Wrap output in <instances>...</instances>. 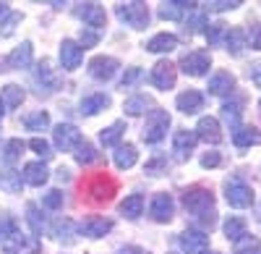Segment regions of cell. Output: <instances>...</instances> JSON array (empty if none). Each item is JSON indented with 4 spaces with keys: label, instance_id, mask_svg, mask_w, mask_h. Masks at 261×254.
<instances>
[{
    "label": "cell",
    "instance_id": "obj_1",
    "mask_svg": "<svg viewBox=\"0 0 261 254\" xmlns=\"http://www.w3.org/2000/svg\"><path fill=\"white\" fill-rule=\"evenodd\" d=\"M183 204H186V210L193 215V220L196 223H201L204 228H212L214 225V197H212V192L209 189H204V186H193V189H188V192L183 194Z\"/></svg>",
    "mask_w": 261,
    "mask_h": 254
},
{
    "label": "cell",
    "instance_id": "obj_2",
    "mask_svg": "<svg viewBox=\"0 0 261 254\" xmlns=\"http://www.w3.org/2000/svg\"><path fill=\"white\" fill-rule=\"evenodd\" d=\"M225 197H227V204H230V207L246 210V207L253 204V189H251L243 178L232 176V178H227V183H225Z\"/></svg>",
    "mask_w": 261,
    "mask_h": 254
},
{
    "label": "cell",
    "instance_id": "obj_3",
    "mask_svg": "<svg viewBox=\"0 0 261 254\" xmlns=\"http://www.w3.org/2000/svg\"><path fill=\"white\" fill-rule=\"evenodd\" d=\"M167 129H170V116L167 110H151L146 116V126H144V142L146 144H157L167 136Z\"/></svg>",
    "mask_w": 261,
    "mask_h": 254
},
{
    "label": "cell",
    "instance_id": "obj_4",
    "mask_svg": "<svg viewBox=\"0 0 261 254\" xmlns=\"http://www.w3.org/2000/svg\"><path fill=\"white\" fill-rule=\"evenodd\" d=\"M84 189H86V194H89L94 202H110L115 197V192H118V183L107 173H97V176H92L89 181H86Z\"/></svg>",
    "mask_w": 261,
    "mask_h": 254
},
{
    "label": "cell",
    "instance_id": "obj_5",
    "mask_svg": "<svg viewBox=\"0 0 261 254\" xmlns=\"http://www.w3.org/2000/svg\"><path fill=\"white\" fill-rule=\"evenodd\" d=\"M115 13H118V18L123 21V24L134 27V29H144L149 24V8H146V3H118Z\"/></svg>",
    "mask_w": 261,
    "mask_h": 254
},
{
    "label": "cell",
    "instance_id": "obj_6",
    "mask_svg": "<svg viewBox=\"0 0 261 254\" xmlns=\"http://www.w3.org/2000/svg\"><path fill=\"white\" fill-rule=\"evenodd\" d=\"M120 68V63L113 58V55H97L89 60V76L97 79V81H107V79H113L115 71Z\"/></svg>",
    "mask_w": 261,
    "mask_h": 254
},
{
    "label": "cell",
    "instance_id": "obj_7",
    "mask_svg": "<svg viewBox=\"0 0 261 254\" xmlns=\"http://www.w3.org/2000/svg\"><path fill=\"white\" fill-rule=\"evenodd\" d=\"M79 144H81V131L73 123H60L55 129V147L60 152H71Z\"/></svg>",
    "mask_w": 261,
    "mask_h": 254
},
{
    "label": "cell",
    "instance_id": "obj_8",
    "mask_svg": "<svg viewBox=\"0 0 261 254\" xmlns=\"http://www.w3.org/2000/svg\"><path fill=\"white\" fill-rule=\"evenodd\" d=\"M34 81L39 84V92H55V89L60 87V76H58V71L50 66V60L37 63V68H34Z\"/></svg>",
    "mask_w": 261,
    "mask_h": 254
},
{
    "label": "cell",
    "instance_id": "obj_9",
    "mask_svg": "<svg viewBox=\"0 0 261 254\" xmlns=\"http://www.w3.org/2000/svg\"><path fill=\"white\" fill-rule=\"evenodd\" d=\"M149 81L154 84L157 89H172L175 87V66L170 60H160L149 74Z\"/></svg>",
    "mask_w": 261,
    "mask_h": 254
},
{
    "label": "cell",
    "instance_id": "obj_10",
    "mask_svg": "<svg viewBox=\"0 0 261 254\" xmlns=\"http://www.w3.org/2000/svg\"><path fill=\"white\" fill-rule=\"evenodd\" d=\"M209 66H212V58H209V53H201V50L188 53V55H183V60H180V68H183L188 76H204V74L209 71Z\"/></svg>",
    "mask_w": 261,
    "mask_h": 254
},
{
    "label": "cell",
    "instance_id": "obj_11",
    "mask_svg": "<svg viewBox=\"0 0 261 254\" xmlns=\"http://www.w3.org/2000/svg\"><path fill=\"white\" fill-rule=\"evenodd\" d=\"M196 142H199V136H196L193 131H175V136H172V152H175V160L178 163H186L191 157V152L196 150Z\"/></svg>",
    "mask_w": 261,
    "mask_h": 254
},
{
    "label": "cell",
    "instance_id": "obj_12",
    "mask_svg": "<svg viewBox=\"0 0 261 254\" xmlns=\"http://www.w3.org/2000/svg\"><path fill=\"white\" fill-rule=\"evenodd\" d=\"M81 60H84V48L79 45V42H73V39H63V45H60V66L65 71H76L81 66Z\"/></svg>",
    "mask_w": 261,
    "mask_h": 254
},
{
    "label": "cell",
    "instance_id": "obj_13",
    "mask_svg": "<svg viewBox=\"0 0 261 254\" xmlns=\"http://www.w3.org/2000/svg\"><path fill=\"white\" fill-rule=\"evenodd\" d=\"M180 246H183L188 254H204L206 246H209V236L204 234V230L188 228V230H183V234H180Z\"/></svg>",
    "mask_w": 261,
    "mask_h": 254
},
{
    "label": "cell",
    "instance_id": "obj_14",
    "mask_svg": "<svg viewBox=\"0 0 261 254\" xmlns=\"http://www.w3.org/2000/svg\"><path fill=\"white\" fill-rule=\"evenodd\" d=\"M149 213L157 223H167V220H172V213H175V202H172L170 194H154Z\"/></svg>",
    "mask_w": 261,
    "mask_h": 254
},
{
    "label": "cell",
    "instance_id": "obj_15",
    "mask_svg": "<svg viewBox=\"0 0 261 254\" xmlns=\"http://www.w3.org/2000/svg\"><path fill=\"white\" fill-rule=\"evenodd\" d=\"M76 13H79V18H84V24L92 27V29H102L105 21H107V13L99 3H84L81 8H76Z\"/></svg>",
    "mask_w": 261,
    "mask_h": 254
},
{
    "label": "cell",
    "instance_id": "obj_16",
    "mask_svg": "<svg viewBox=\"0 0 261 254\" xmlns=\"http://www.w3.org/2000/svg\"><path fill=\"white\" fill-rule=\"evenodd\" d=\"M81 230H84V236H89V239H102L105 234L113 230V220H107L102 215H89L81 223Z\"/></svg>",
    "mask_w": 261,
    "mask_h": 254
},
{
    "label": "cell",
    "instance_id": "obj_17",
    "mask_svg": "<svg viewBox=\"0 0 261 254\" xmlns=\"http://www.w3.org/2000/svg\"><path fill=\"white\" fill-rule=\"evenodd\" d=\"M196 136H199V139H204V142H209V144H220V142H222L220 121H217V118H212V116L201 118V121H199V126H196Z\"/></svg>",
    "mask_w": 261,
    "mask_h": 254
},
{
    "label": "cell",
    "instance_id": "obj_18",
    "mask_svg": "<svg viewBox=\"0 0 261 254\" xmlns=\"http://www.w3.org/2000/svg\"><path fill=\"white\" fill-rule=\"evenodd\" d=\"M175 105H178V110H180V113L193 116V113H199V110L204 108V95H201V92H196V89L180 92L178 100H175Z\"/></svg>",
    "mask_w": 261,
    "mask_h": 254
},
{
    "label": "cell",
    "instance_id": "obj_19",
    "mask_svg": "<svg viewBox=\"0 0 261 254\" xmlns=\"http://www.w3.org/2000/svg\"><path fill=\"white\" fill-rule=\"evenodd\" d=\"M21 178H24V183H29V186H42L50 178V171H47L45 163H27Z\"/></svg>",
    "mask_w": 261,
    "mask_h": 254
},
{
    "label": "cell",
    "instance_id": "obj_20",
    "mask_svg": "<svg viewBox=\"0 0 261 254\" xmlns=\"http://www.w3.org/2000/svg\"><path fill=\"white\" fill-rule=\"evenodd\" d=\"M232 87H235V76H232L230 71H217V74L209 79V92L217 95V97L232 92Z\"/></svg>",
    "mask_w": 261,
    "mask_h": 254
},
{
    "label": "cell",
    "instance_id": "obj_21",
    "mask_svg": "<svg viewBox=\"0 0 261 254\" xmlns=\"http://www.w3.org/2000/svg\"><path fill=\"white\" fill-rule=\"evenodd\" d=\"M178 48V37L175 34H167V32H160L154 34L149 42H146V50L149 53H170Z\"/></svg>",
    "mask_w": 261,
    "mask_h": 254
},
{
    "label": "cell",
    "instance_id": "obj_22",
    "mask_svg": "<svg viewBox=\"0 0 261 254\" xmlns=\"http://www.w3.org/2000/svg\"><path fill=\"white\" fill-rule=\"evenodd\" d=\"M196 6H199V3H162V6H160V16L167 18V21H180V18H186Z\"/></svg>",
    "mask_w": 261,
    "mask_h": 254
},
{
    "label": "cell",
    "instance_id": "obj_23",
    "mask_svg": "<svg viewBox=\"0 0 261 254\" xmlns=\"http://www.w3.org/2000/svg\"><path fill=\"white\" fill-rule=\"evenodd\" d=\"M232 142H235V147L246 150V147L261 144V134H258L256 129H251V126H238V129L232 131Z\"/></svg>",
    "mask_w": 261,
    "mask_h": 254
},
{
    "label": "cell",
    "instance_id": "obj_24",
    "mask_svg": "<svg viewBox=\"0 0 261 254\" xmlns=\"http://www.w3.org/2000/svg\"><path fill=\"white\" fill-rule=\"evenodd\" d=\"M32 63V42H21V45L6 58V66L11 68H27Z\"/></svg>",
    "mask_w": 261,
    "mask_h": 254
},
{
    "label": "cell",
    "instance_id": "obj_25",
    "mask_svg": "<svg viewBox=\"0 0 261 254\" xmlns=\"http://www.w3.org/2000/svg\"><path fill=\"white\" fill-rule=\"evenodd\" d=\"M107 105H110V97L102 95V92H94V95H86L81 100V113L84 116H97L99 110H105Z\"/></svg>",
    "mask_w": 261,
    "mask_h": 254
},
{
    "label": "cell",
    "instance_id": "obj_26",
    "mask_svg": "<svg viewBox=\"0 0 261 254\" xmlns=\"http://www.w3.org/2000/svg\"><path fill=\"white\" fill-rule=\"evenodd\" d=\"M139 160V152L134 144H120L115 150V165L120 168V171H128V168H134Z\"/></svg>",
    "mask_w": 261,
    "mask_h": 254
},
{
    "label": "cell",
    "instance_id": "obj_27",
    "mask_svg": "<svg viewBox=\"0 0 261 254\" xmlns=\"http://www.w3.org/2000/svg\"><path fill=\"white\" fill-rule=\"evenodd\" d=\"M141 210H144V197L141 194H130L125 197V202L120 204V215L128 218V220H136L141 215Z\"/></svg>",
    "mask_w": 261,
    "mask_h": 254
},
{
    "label": "cell",
    "instance_id": "obj_28",
    "mask_svg": "<svg viewBox=\"0 0 261 254\" xmlns=\"http://www.w3.org/2000/svg\"><path fill=\"white\" fill-rule=\"evenodd\" d=\"M149 108H151V100L146 95H134V97H128L125 105H123V110L128 116H144Z\"/></svg>",
    "mask_w": 261,
    "mask_h": 254
},
{
    "label": "cell",
    "instance_id": "obj_29",
    "mask_svg": "<svg viewBox=\"0 0 261 254\" xmlns=\"http://www.w3.org/2000/svg\"><path fill=\"white\" fill-rule=\"evenodd\" d=\"M24 89L18 87V84H8V87H3V108H8V110H13V108H18L21 102H24Z\"/></svg>",
    "mask_w": 261,
    "mask_h": 254
},
{
    "label": "cell",
    "instance_id": "obj_30",
    "mask_svg": "<svg viewBox=\"0 0 261 254\" xmlns=\"http://www.w3.org/2000/svg\"><path fill=\"white\" fill-rule=\"evenodd\" d=\"M123 131H125V123H123V121H115L113 126H107V129H102L99 139H102V144H105V147H115V144L120 142Z\"/></svg>",
    "mask_w": 261,
    "mask_h": 254
},
{
    "label": "cell",
    "instance_id": "obj_31",
    "mask_svg": "<svg viewBox=\"0 0 261 254\" xmlns=\"http://www.w3.org/2000/svg\"><path fill=\"white\" fill-rule=\"evenodd\" d=\"M53 236L58 239V241H65V244H73L76 239H73V223L65 218V220H58L55 225H53Z\"/></svg>",
    "mask_w": 261,
    "mask_h": 254
},
{
    "label": "cell",
    "instance_id": "obj_32",
    "mask_svg": "<svg viewBox=\"0 0 261 254\" xmlns=\"http://www.w3.org/2000/svg\"><path fill=\"white\" fill-rule=\"evenodd\" d=\"M24 126H27L29 131H45L47 126H50V116L45 110H37V113H32V116L24 118Z\"/></svg>",
    "mask_w": 261,
    "mask_h": 254
},
{
    "label": "cell",
    "instance_id": "obj_33",
    "mask_svg": "<svg viewBox=\"0 0 261 254\" xmlns=\"http://www.w3.org/2000/svg\"><path fill=\"white\" fill-rule=\"evenodd\" d=\"M232 249H235V254H258L261 251V244H258L256 236H248L246 234V236H241V239L235 241Z\"/></svg>",
    "mask_w": 261,
    "mask_h": 254
},
{
    "label": "cell",
    "instance_id": "obj_34",
    "mask_svg": "<svg viewBox=\"0 0 261 254\" xmlns=\"http://www.w3.org/2000/svg\"><path fill=\"white\" fill-rule=\"evenodd\" d=\"M246 48V32L243 29H230L227 32V50L232 55H241Z\"/></svg>",
    "mask_w": 261,
    "mask_h": 254
},
{
    "label": "cell",
    "instance_id": "obj_35",
    "mask_svg": "<svg viewBox=\"0 0 261 254\" xmlns=\"http://www.w3.org/2000/svg\"><path fill=\"white\" fill-rule=\"evenodd\" d=\"M76 160H79L81 165H92V163L99 160V152L94 150L89 142H81V144L76 147Z\"/></svg>",
    "mask_w": 261,
    "mask_h": 254
},
{
    "label": "cell",
    "instance_id": "obj_36",
    "mask_svg": "<svg viewBox=\"0 0 261 254\" xmlns=\"http://www.w3.org/2000/svg\"><path fill=\"white\" fill-rule=\"evenodd\" d=\"M225 236H227L230 241H238L241 236H246V220H243V218H230V220L225 223Z\"/></svg>",
    "mask_w": 261,
    "mask_h": 254
},
{
    "label": "cell",
    "instance_id": "obj_37",
    "mask_svg": "<svg viewBox=\"0 0 261 254\" xmlns=\"http://www.w3.org/2000/svg\"><path fill=\"white\" fill-rule=\"evenodd\" d=\"M27 220H29V225H32V230H34L37 236L45 230V218L39 215V207H37V204H29V207H27Z\"/></svg>",
    "mask_w": 261,
    "mask_h": 254
},
{
    "label": "cell",
    "instance_id": "obj_38",
    "mask_svg": "<svg viewBox=\"0 0 261 254\" xmlns=\"http://www.w3.org/2000/svg\"><path fill=\"white\" fill-rule=\"evenodd\" d=\"M222 118L232 126V129H238V121H241V105L238 102H225L222 105Z\"/></svg>",
    "mask_w": 261,
    "mask_h": 254
},
{
    "label": "cell",
    "instance_id": "obj_39",
    "mask_svg": "<svg viewBox=\"0 0 261 254\" xmlns=\"http://www.w3.org/2000/svg\"><path fill=\"white\" fill-rule=\"evenodd\" d=\"M21 152H24V142H21V139L6 142V163H16L21 157Z\"/></svg>",
    "mask_w": 261,
    "mask_h": 254
},
{
    "label": "cell",
    "instance_id": "obj_40",
    "mask_svg": "<svg viewBox=\"0 0 261 254\" xmlns=\"http://www.w3.org/2000/svg\"><path fill=\"white\" fill-rule=\"evenodd\" d=\"M186 21H188V27H191V32H199L201 27H204V11L196 6L188 16H186Z\"/></svg>",
    "mask_w": 261,
    "mask_h": 254
},
{
    "label": "cell",
    "instance_id": "obj_41",
    "mask_svg": "<svg viewBox=\"0 0 261 254\" xmlns=\"http://www.w3.org/2000/svg\"><path fill=\"white\" fill-rule=\"evenodd\" d=\"M42 204H45L47 210H58V207H63V192H58V189L47 192L45 197H42Z\"/></svg>",
    "mask_w": 261,
    "mask_h": 254
},
{
    "label": "cell",
    "instance_id": "obj_42",
    "mask_svg": "<svg viewBox=\"0 0 261 254\" xmlns=\"http://www.w3.org/2000/svg\"><path fill=\"white\" fill-rule=\"evenodd\" d=\"M222 34H227V27H225V24H212V27L206 29V39H209V45H220Z\"/></svg>",
    "mask_w": 261,
    "mask_h": 254
},
{
    "label": "cell",
    "instance_id": "obj_43",
    "mask_svg": "<svg viewBox=\"0 0 261 254\" xmlns=\"http://www.w3.org/2000/svg\"><path fill=\"white\" fill-rule=\"evenodd\" d=\"M139 79H141V68H128L125 76L120 79V89H130Z\"/></svg>",
    "mask_w": 261,
    "mask_h": 254
},
{
    "label": "cell",
    "instance_id": "obj_44",
    "mask_svg": "<svg viewBox=\"0 0 261 254\" xmlns=\"http://www.w3.org/2000/svg\"><path fill=\"white\" fill-rule=\"evenodd\" d=\"M29 147H32V150H34L39 157H45V160L53 155V152H50V144H47L45 139H39V136H37V139H32V142H29Z\"/></svg>",
    "mask_w": 261,
    "mask_h": 254
},
{
    "label": "cell",
    "instance_id": "obj_45",
    "mask_svg": "<svg viewBox=\"0 0 261 254\" xmlns=\"http://www.w3.org/2000/svg\"><path fill=\"white\" fill-rule=\"evenodd\" d=\"M238 6H241V3H238V0H217V3H209L206 8H209V11H217V13H220V11H232V8H238Z\"/></svg>",
    "mask_w": 261,
    "mask_h": 254
},
{
    "label": "cell",
    "instance_id": "obj_46",
    "mask_svg": "<svg viewBox=\"0 0 261 254\" xmlns=\"http://www.w3.org/2000/svg\"><path fill=\"white\" fill-rule=\"evenodd\" d=\"M18 21H21V13H11V16H8V21L3 24V32H0V34H3V37L13 34V29H16V24H18Z\"/></svg>",
    "mask_w": 261,
    "mask_h": 254
},
{
    "label": "cell",
    "instance_id": "obj_47",
    "mask_svg": "<svg viewBox=\"0 0 261 254\" xmlns=\"http://www.w3.org/2000/svg\"><path fill=\"white\" fill-rule=\"evenodd\" d=\"M201 165H204V168H217V165H220V155H217V152L204 155V157H201Z\"/></svg>",
    "mask_w": 261,
    "mask_h": 254
},
{
    "label": "cell",
    "instance_id": "obj_48",
    "mask_svg": "<svg viewBox=\"0 0 261 254\" xmlns=\"http://www.w3.org/2000/svg\"><path fill=\"white\" fill-rule=\"evenodd\" d=\"M81 45H84V48L97 45V34H94V32H81Z\"/></svg>",
    "mask_w": 261,
    "mask_h": 254
},
{
    "label": "cell",
    "instance_id": "obj_49",
    "mask_svg": "<svg viewBox=\"0 0 261 254\" xmlns=\"http://www.w3.org/2000/svg\"><path fill=\"white\" fill-rule=\"evenodd\" d=\"M162 165H165V160H162V157H157V160H151V163H146V173H151V176H157V171H162Z\"/></svg>",
    "mask_w": 261,
    "mask_h": 254
},
{
    "label": "cell",
    "instance_id": "obj_50",
    "mask_svg": "<svg viewBox=\"0 0 261 254\" xmlns=\"http://www.w3.org/2000/svg\"><path fill=\"white\" fill-rule=\"evenodd\" d=\"M251 45H253L256 50H261V24L253 27V32H251Z\"/></svg>",
    "mask_w": 261,
    "mask_h": 254
},
{
    "label": "cell",
    "instance_id": "obj_51",
    "mask_svg": "<svg viewBox=\"0 0 261 254\" xmlns=\"http://www.w3.org/2000/svg\"><path fill=\"white\" fill-rule=\"evenodd\" d=\"M120 254H149V251L141 246H125V249H120Z\"/></svg>",
    "mask_w": 261,
    "mask_h": 254
},
{
    "label": "cell",
    "instance_id": "obj_52",
    "mask_svg": "<svg viewBox=\"0 0 261 254\" xmlns=\"http://www.w3.org/2000/svg\"><path fill=\"white\" fill-rule=\"evenodd\" d=\"M251 79H253V84H258V87H261V66H253Z\"/></svg>",
    "mask_w": 261,
    "mask_h": 254
},
{
    "label": "cell",
    "instance_id": "obj_53",
    "mask_svg": "<svg viewBox=\"0 0 261 254\" xmlns=\"http://www.w3.org/2000/svg\"><path fill=\"white\" fill-rule=\"evenodd\" d=\"M11 13H13V11L8 8V3H0V21H3V18H8Z\"/></svg>",
    "mask_w": 261,
    "mask_h": 254
},
{
    "label": "cell",
    "instance_id": "obj_54",
    "mask_svg": "<svg viewBox=\"0 0 261 254\" xmlns=\"http://www.w3.org/2000/svg\"><path fill=\"white\" fill-rule=\"evenodd\" d=\"M58 178H60V181H68L71 176H68V171H65V168H60V171H58Z\"/></svg>",
    "mask_w": 261,
    "mask_h": 254
},
{
    "label": "cell",
    "instance_id": "obj_55",
    "mask_svg": "<svg viewBox=\"0 0 261 254\" xmlns=\"http://www.w3.org/2000/svg\"><path fill=\"white\" fill-rule=\"evenodd\" d=\"M0 118H3V102H0Z\"/></svg>",
    "mask_w": 261,
    "mask_h": 254
},
{
    "label": "cell",
    "instance_id": "obj_56",
    "mask_svg": "<svg viewBox=\"0 0 261 254\" xmlns=\"http://www.w3.org/2000/svg\"><path fill=\"white\" fill-rule=\"evenodd\" d=\"M204 254H217V251H204Z\"/></svg>",
    "mask_w": 261,
    "mask_h": 254
},
{
    "label": "cell",
    "instance_id": "obj_57",
    "mask_svg": "<svg viewBox=\"0 0 261 254\" xmlns=\"http://www.w3.org/2000/svg\"><path fill=\"white\" fill-rule=\"evenodd\" d=\"M258 108H261V102H258Z\"/></svg>",
    "mask_w": 261,
    "mask_h": 254
}]
</instances>
